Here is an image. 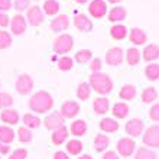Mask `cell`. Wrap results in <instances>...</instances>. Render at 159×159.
I'll return each instance as SVG.
<instances>
[{
	"mask_svg": "<svg viewBox=\"0 0 159 159\" xmlns=\"http://www.w3.org/2000/svg\"><path fill=\"white\" fill-rule=\"evenodd\" d=\"M54 107V98L48 91H36L29 98V109L35 113H46Z\"/></svg>",
	"mask_w": 159,
	"mask_h": 159,
	"instance_id": "6da1fadb",
	"label": "cell"
},
{
	"mask_svg": "<svg viewBox=\"0 0 159 159\" xmlns=\"http://www.w3.org/2000/svg\"><path fill=\"white\" fill-rule=\"evenodd\" d=\"M88 84H90L91 90L98 93L100 96H107V94H110V93L113 91V87H114L111 78H110L106 72H101V71L91 74Z\"/></svg>",
	"mask_w": 159,
	"mask_h": 159,
	"instance_id": "7a4b0ae2",
	"label": "cell"
},
{
	"mask_svg": "<svg viewBox=\"0 0 159 159\" xmlns=\"http://www.w3.org/2000/svg\"><path fill=\"white\" fill-rule=\"evenodd\" d=\"M117 155L121 158H130L136 151V142L132 138H121L116 143Z\"/></svg>",
	"mask_w": 159,
	"mask_h": 159,
	"instance_id": "3957f363",
	"label": "cell"
},
{
	"mask_svg": "<svg viewBox=\"0 0 159 159\" xmlns=\"http://www.w3.org/2000/svg\"><path fill=\"white\" fill-rule=\"evenodd\" d=\"M74 46V39L71 35L62 34L54 41V51L55 54H68Z\"/></svg>",
	"mask_w": 159,
	"mask_h": 159,
	"instance_id": "277c9868",
	"label": "cell"
},
{
	"mask_svg": "<svg viewBox=\"0 0 159 159\" xmlns=\"http://www.w3.org/2000/svg\"><path fill=\"white\" fill-rule=\"evenodd\" d=\"M142 142L145 146L159 148V125L149 126L142 134Z\"/></svg>",
	"mask_w": 159,
	"mask_h": 159,
	"instance_id": "5b68a950",
	"label": "cell"
},
{
	"mask_svg": "<svg viewBox=\"0 0 159 159\" xmlns=\"http://www.w3.org/2000/svg\"><path fill=\"white\" fill-rule=\"evenodd\" d=\"M15 88L20 96H28L34 90V80L29 74H20L15 83Z\"/></svg>",
	"mask_w": 159,
	"mask_h": 159,
	"instance_id": "8992f818",
	"label": "cell"
},
{
	"mask_svg": "<svg viewBox=\"0 0 159 159\" xmlns=\"http://www.w3.org/2000/svg\"><path fill=\"white\" fill-rule=\"evenodd\" d=\"M125 130H126V133L129 134V138L136 139L143 134V132H145V125H143V121L140 120V119H130V120L126 123Z\"/></svg>",
	"mask_w": 159,
	"mask_h": 159,
	"instance_id": "52a82bcc",
	"label": "cell"
},
{
	"mask_svg": "<svg viewBox=\"0 0 159 159\" xmlns=\"http://www.w3.org/2000/svg\"><path fill=\"white\" fill-rule=\"evenodd\" d=\"M45 20V15L39 6H30L26 13V22H29L30 26H39Z\"/></svg>",
	"mask_w": 159,
	"mask_h": 159,
	"instance_id": "ba28073f",
	"label": "cell"
},
{
	"mask_svg": "<svg viewBox=\"0 0 159 159\" xmlns=\"http://www.w3.org/2000/svg\"><path fill=\"white\" fill-rule=\"evenodd\" d=\"M43 125L48 130H57L59 127H62L65 126V119L62 117V114L59 113V111H52L51 114H48L43 120Z\"/></svg>",
	"mask_w": 159,
	"mask_h": 159,
	"instance_id": "9c48e42d",
	"label": "cell"
},
{
	"mask_svg": "<svg viewBox=\"0 0 159 159\" xmlns=\"http://www.w3.org/2000/svg\"><path fill=\"white\" fill-rule=\"evenodd\" d=\"M88 13L94 19H101L107 15V3L104 0H91L88 4Z\"/></svg>",
	"mask_w": 159,
	"mask_h": 159,
	"instance_id": "30bf717a",
	"label": "cell"
},
{
	"mask_svg": "<svg viewBox=\"0 0 159 159\" xmlns=\"http://www.w3.org/2000/svg\"><path fill=\"white\" fill-rule=\"evenodd\" d=\"M59 113L62 114L64 119H74L80 113V104L74 100H67L61 104Z\"/></svg>",
	"mask_w": 159,
	"mask_h": 159,
	"instance_id": "8fae6325",
	"label": "cell"
},
{
	"mask_svg": "<svg viewBox=\"0 0 159 159\" xmlns=\"http://www.w3.org/2000/svg\"><path fill=\"white\" fill-rule=\"evenodd\" d=\"M123 62V49L119 48V46H114V48H110L107 52H106V64L110 65V67H117Z\"/></svg>",
	"mask_w": 159,
	"mask_h": 159,
	"instance_id": "7c38bea8",
	"label": "cell"
},
{
	"mask_svg": "<svg viewBox=\"0 0 159 159\" xmlns=\"http://www.w3.org/2000/svg\"><path fill=\"white\" fill-rule=\"evenodd\" d=\"M26 26H28V22H26L25 16L22 15H16V16L12 17L10 20V29H12L13 35H23L26 32Z\"/></svg>",
	"mask_w": 159,
	"mask_h": 159,
	"instance_id": "4fadbf2b",
	"label": "cell"
},
{
	"mask_svg": "<svg viewBox=\"0 0 159 159\" xmlns=\"http://www.w3.org/2000/svg\"><path fill=\"white\" fill-rule=\"evenodd\" d=\"M68 26H70V17L67 15H58V16L52 19V22L49 23V28L52 32L58 34V32H62V30H67Z\"/></svg>",
	"mask_w": 159,
	"mask_h": 159,
	"instance_id": "5bb4252c",
	"label": "cell"
},
{
	"mask_svg": "<svg viewBox=\"0 0 159 159\" xmlns=\"http://www.w3.org/2000/svg\"><path fill=\"white\" fill-rule=\"evenodd\" d=\"M0 120L6 123V126H15L19 123V113L15 109H4L0 113Z\"/></svg>",
	"mask_w": 159,
	"mask_h": 159,
	"instance_id": "9a60e30c",
	"label": "cell"
},
{
	"mask_svg": "<svg viewBox=\"0 0 159 159\" xmlns=\"http://www.w3.org/2000/svg\"><path fill=\"white\" fill-rule=\"evenodd\" d=\"M74 26L81 32H90L93 30V22L91 19L85 15H77L74 17Z\"/></svg>",
	"mask_w": 159,
	"mask_h": 159,
	"instance_id": "2e32d148",
	"label": "cell"
},
{
	"mask_svg": "<svg viewBox=\"0 0 159 159\" xmlns=\"http://www.w3.org/2000/svg\"><path fill=\"white\" fill-rule=\"evenodd\" d=\"M98 126H100V130H103L104 133H116L120 127L117 120L111 117H103L98 123Z\"/></svg>",
	"mask_w": 159,
	"mask_h": 159,
	"instance_id": "e0dca14e",
	"label": "cell"
},
{
	"mask_svg": "<svg viewBox=\"0 0 159 159\" xmlns=\"http://www.w3.org/2000/svg\"><path fill=\"white\" fill-rule=\"evenodd\" d=\"M142 57L146 62H153L159 58V46L155 43H149L145 46V49L142 52Z\"/></svg>",
	"mask_w": 159,
	"mask_h": 159,
	"instance_id": "ac0fdd59",
	"label": "cell"
},
{
	"mask_svg": "<svg viewBox=\"0 0 159 159\" xmlns=\"http://www.w3.org/2000/svg\"><path fill=\"white\" fill-rule=\"evenodd\" d=\"M93 109L97 114H106L110 110V101L107 97H97L96 100L93 101Z\"/></svg>",
	"mask_w": 159,
	"mask_h": 159,
	"instance_id": "d6986e66",
	"label": "cell"
},
{
	"mask_svg": "<svg viewBox=\"0 0 159 159\" xmlns=\"http://www.w3.org/2000/svg\"><path fill=\"white\" fill-rule=\"evenodd\" d=\"M129 106L125 101H119V103H114L113 107H111V114H113L116 119H126L129 116Z\"/></svg>",
	"mask_w": 159,
	"mask_h": 159,
	"instance_id": "ffe728a7",
	"label": "cell"
},
{
	"mask_svg": "<svg viewBox=\"0 0 159 159\" xmlns=\"http://www.w3.org/2000/svg\"><path fill=\"white\" fill-rule=\"evenodd\" d=\"M129 41L132 42L133 45H143V43L148 41V36L140 28H133V29H130V32H129Z\"/></svg>",
	"mask_w": 159,
	"mask_h": 159,
	"instance_id": "44dd1931",
	"label": "cell"
},
{
	"mask_svg": "<svg viewBox=\"0 0 159 159\" xmlns=\"http://www.w3.org/2000/svg\"><path fill=\"white\" fill-rule=\"evenodd\" d=\"M70 132L71 134H74L75 138H81L84 134L87 133V123L83 120V119H77L71 123L70 126Z\"/></svg>",
	"mask_w": 159,
	"mask_h": 159,
	"instance_id": "7402d4cb",
	"label": "cell"
},
{
	"mask_svg": "<svg viewBox=\"0 0 159 159\" xmlns=\"http://www.w3.org/2000/svg\"><path fill=\"white\" fill-rule=\"evenodd\" d=\"M68 133H70V130H68L65 126H62V127H59V129L54 130V132H52V136H51L52 143H54V145H57V146H59V145L65 143V140H67L68 136H70Z\"/></svg>",
	"mask_w": 159,
	"mask_h": 159,
	"instance_id": "603a6c76",
	"label": "cell"
},
{
	"mask_svg": "<svg viewBox=\"0 0 159 159\" xmlns=\"http://www.w3.org/2000/svg\"><path fill=\"white\" fill-rule=\"evenodd\" d=\"M15 138H16V133L10 126H0V142L4 145H10L15 140Z\"/></svg>",
	"mask_w": 159,
	"mask_h": 159,
	"instance_id": "cb8c5ba5",
	"label": "cell"
},
{
	"mask_svg": "<svg viewBox=\"0 0 159 159\" xmlns=\"http://www.w3.org/2000/svg\"><path fill=\"white\" fill-rule=\"evenodd\" d=\"M136 94H138V90H136V87H134L133 84H125L120 88V91H119V97L125 101L133 100L134 97H136Z\"/></svg>",
	"mask_w": 159,
	"mask_h": 159,
	"instance_id": "d4e9b609",
	"label": "cell"
},
{
	"mask_svg": "<svg viewBox=\"0 0 159 159\" xmlns=\"http://www.w3.org/2000/svg\"><path fill=\"white\" fill-rule=\"evenodd\" d=\"M65 149L70 155L72 156H80L81 155V152H83V142L78 140V139H71V140H68L67 145H65Z\"/></svg>",
	"mask_w": 159,
	"mask_h": 159,
	"instance_id": "484cf974",
	"label": "cell"
},
{
	"mask_svg": "<svg viewBox=\"0 0 159 159\" xmlns=\"http://www.w3.org/2000/svg\"><path fill=\"white\" fill-rule=\"evenodd\" d=\"M140 59H142V54L138 48H129L126 51V62L129 65H132V67L138 65L140 62Z\"/></svg>",
	"mask_w": 159,
	"mask_h": 159,
	"instance_id": "4316f807",
	"label": "cell"
},
{
	"mask_svg": "<svg viewBox=\"0 0 159 159\" xmlns=\"http://www.w3.org/2000/svg\"><path fill=\"white\" fill-rule=\"evenodd\" d=\"M127 17V10L121 6H116L109 12V20L110 22H120Z\"/></svg>",
	"mask_w": 159,
	"mask_h": 159,
	"instance_id": "83f0119b",
	"label": "cell"
},
{
	"mask_svg": "<svg viewBox=\"0 0 159 159\" xmlns=\"http://www.w3.org/2000/svg\"><path fill=\"white\" fill-rule=\"evenodd\" d=\"M110 145V139L107 134H97L94 138V149L96 152H104Z\"/></svg>",
	"mask_w": 159,
	"mask_h": 159,
	"instance_id": "f1b7e54d",
	"label": "cell"
},
{
	"mask_svg": "<svg viewBox=\"0 0 159 159\" xmlns=\"http://www.w3.org/2000/svg\"><path fill=\"white\" fill-rule=\"evenodd\" d=\"M140 100L145 103V104H149V103H153L155 100H158V91H156L155 87H146L140 94Z\"/></svg>",
	"mask_w": 159,
	"mask_h": 159,
	"instance_id": "f546056e",
	"label": "cell"
},
{
	"mask_svg": "<svg viewBox=\"0 0 159 159\" xmlns=\"http://www.w3.org/2000/svg\"><path fill=\"white\" fill-rule=\"evenodd\" d=\"M22 120H23V123H25V127H28V129H38L39 126H41V123H42L41 119L34 113H26Z\"/></svg>",
	"mask_w": 159,
	"mask_h": 159,
	"instance_id": "4dcf8cb0",
	"label": "cell"
},
{
	"mask_svg": "<svg viewBox=\"0 0 159 159\" xmlns=\"http://www.w3.org/2000/svg\"><path fill=\"white\" fill-rule=\"evenodd\" d=\"M91 91L93 90L88 83H80L78 87H77V97H78V100L81 101L88 100L90 96H91Z\"/></svg>",
	"mask_w": 159,
	"mask_h": 159,
	"instance_id": "1f68e13d",
	"label": "cell"
},
{
	"mask_svg": "<svg viewBox=\"0 0 159 159\" xmlns=\"http://www.w3.org/2000/svg\"><path fill=\"white\" fill-rule=\"evenodd\" d=\"M42 7H43V15L48 16H55L59 12V3L57 0H45Z\"/></svg>",
	"mask_w": 159,
	"mask_h": 159,
	"instance_id": "d6a6232c",
	"label": "cell"
},
{
	"mask_svg": "<svg viewBox=\"0 0 159 159\" xmlns=\"http://www.w3.org/2000/svg\"><path fill=\"white\" fill-rule=\"evenodd\" d=\"M134 159H158V155L149 148L140 146L134 152Z\"/></svg>",
	"mask_w": 159,
	"mask_h": 159,
	"instance_id": "836d02e7",
	"label": "cell"
},
{
	"mask_svg": "<svg viewBox=\"0 0 159 159\" xmlns=\"http://www.w3.org/2000/svg\"><path fill=\"white\" fill-rule=\"evenodd\" d=\"M110 35L116 41H121V39H125L127 36V28L125 25H114L110 29Z\"/></svg>",
	"mask_w": 159,
	"mask_h": 159,
	"instance_id": "e575fe53",
	"label": "cell"
},
{
	"mask_svg": "<svg viewBox=\"0 0 159 159\" xmlns=\"http://www.w3.org/2000/svg\"><path fill=\"white\" fill-rule=\"evenodd\" d=\"M145 75L149 81H156L159 80V64H155L152 62L149 65H146L145 68Z\"/></svg>",
	"mask_w": 159,
	"mask_h": 159,
	"instance_id": "d590c367",
	"label": "cell"
},
{
	"mask_svg": "<svg viewBox=\"0 0 159 159\" xmlns=\"http://www.w3.org/2000/svg\"><path fill=\"white\" fill-rule=\"evenodd\" d=\"M58 68L59 71H71L72 67H74V59L70 58V57H67V55H64V57H61V58L58 59Z\"/></svg>",
	"mask_w": 159,
	"mask_h": 159,
	"instance_id": "8d00e7d4",
	"label": "cell"
},
{
	"mask_svg": "<svg viewBox=\"0 0 159 159\" xmlns=\"http://www.w3.org/2000/svg\"><path fill=\"white\" fill-rule=\"evenodd\" d=\"M93 59V52L90 49H80L75 54V61L78 64H87Z\"/></svg>",
	"mask_w": 159,
	"mask_h": 159,
	"instance_id": "74e56055",
	"label": "cell"
},
{
	"mask_svg": "<svg viewBox=\"0 0 159 159\" xmlns=\"http://www.w3.org/2000/svg\"><path fill=\"white\" fill-rule=\"evenodd\" d=\"M17 138H19L20 143H29V142H32V138H34V136H32L30 129L22 126V127H19V130H17Z\"/></svg>",
	"mask_w": 159,
	"mask_h": 159,
	"instance_id": "f35d334b",
	"label": "cell"
},
{
	"mask_svg": "<svg viewBox=\"0 0 159 159\" xmlns=\"http://www.w3.org/2000/svg\"><path fill=\"white\" fill-rule=\"evenodd\" d=\"M12 45V36L6 30H0V51L7 49Z\"/></svg>",
	"mask_w": 159,
	"mask_h": 159,
	"instance_id": "ab89813d",
	"label": "cell"
},
{
	"mask_svg": "<svg viewBox=\"0 0 159 159\" xmlns=\"http://www.w3.org/2000/svg\"><path fill=\"white\" fill-rule=\"evenodd\" d=\"M13 97L9 94V93H0V109H9L10 106L13 104Z\"/></svg>",
	"mask_w": 159,
	"mask_h": 159,
	"instance_id": "60d3db41",
	"label": "cell"
},
{
	"mask_svg": "<svg viewBox=\"0 0 159 159\" xmlns=\"http://www.w3.org/2000/svg\"><path fill=\"white\" fill-rule=\"evenodd\" d=\"M29 7V0H15V3H13V9L17 12H25Z\"/></svg>",
	"mask_w": 159,
	"mask_h": 159,
	"instance_id": "b9f144b4",
	"label": "cell"
},
{
	"mask_svg": "<svg viewBox=\"0 0 159 159\" xmlns=\"http://www.w3.org/2000/svg\"><path fill=\"white\" fill-rule=\"evenodd\" d=\"M90 71H91V74H94V72H100L101 71V59L100 58H93L91 61H90Z\"/></svg>",
	"mask_w": 159,
	"mask_h": 159,
	"instance_id": "7bdbcfd3",
	"label": "cell"
},
{
	"mask_svg": "<svg viewBox=\"0 0 159 159\" xmlns=\"http://www.w3.org/2000/svg\"><path fill=\"white\" fill-rule=\"evenodd\" d=\"M28 156V151L20 148V149H16V151H13V153H10L9 159H25Z\"/></svg>",
	"mask_w": 159,
	"mask_h": 159,
	"instance_id": "ee69618b",
	"label": "cell"
},
{
	"mask_svg": "<svg viewBox=\"0 0 159 159\" xmlns=\"http://www.w3.org/2000/svg\"><path fill=\"white\" fill-rule=\"evenodd\" d=\"M149 117H151V120L159 123V103H155V104L151 107V110H149Z\"/></svg>",
	"mask_w": 159,
	"mask_h": 159,
	"instance_id": "f6af8a7d",
	"label": "cell"
},
{
	"mask_svg": "<svg viewBox=\"0 0 159 159\" xmlns=\"http://www.w3.org/2000/svg\"><path fill=\"white\" fill-rule=\"evenodd\" d=\"M12 9V0H0V12L6 13Z\"/></svg>",
	"mask_w": 159,
	"mask_h": 159,
	"instance_id": "bcb514c9",
	"label": "cell"
},
{
	"mask_svg": "<svg viewBox=\"0 0 159 159\" xmlns=\"http://www.w3.org/2000/svg\"><path fill=\"white\" fill-rule=\"evenodd\" d=\"M9 25H10V17H9L6 13L0 12V26H2V28H7Z\"/></svg>",
	"mask_w": 159,
	"mask_h": 159,
	"instance_id": "7dc6e473",
	"label": "cell"
},
{
	"mask_svg": "<svg viewBox=\"0 0 159 159\" xmlns=\"http://www.w3.org/2000/svg\"><path fill=\"white\" fill-rule=\"evenodd\" d=\"M103 159H120V156L117 155V152L107 151V152H104V155H103Z\"/></svg>",
	"mask_w": 159,
	"mask_h": 159,
	"instance_id": "c3c4849f",
	"label": "cell"
},
{
	"mask_svg": "<svg viewBox=\"0 0 159 159\" xmlns=\"http://www.w3.org/2000/svg\"><path fill=\"white\" fill-rule=\"evenodd\" d=\"M9 152H10V146L0 142V156H2V155H7Z\"/></svg>",
	"mask_w": 159,
	"mask_h": 159,
	"instance_id": "681fc988",
	"label": "cell"
},
{
	"mask_svg": "<svg viewBox=\"0 0 159 159\" xmlns=\"http://www.w3.org/2000/svg\"><path fill=\"white\" fill-rule=\"evenodd\" d=\"M54 159H70V156H68V153H65V152L58 151L54 153Z\"/></svg>",
	"mask_w": 159,
	"mask_h": 159,
	"instance_id": "f907efd6",
	"label": "cell"
},
{
	"mask_svg": "<svg viewBox=\"0 0 159 159\" xmlns=\"http://www.w3.org/2000/svg\"><path fill=\"white\" fill-rule=\"evenodd\" d=\"M77 159H93V156H90L88 153H84V155H80Z\"/></svg>",
	"mask_w": 159,
	"mask_h": 159,
	"instance_id": "816d5d0a",
	"label": "cell"
},
{
	"mask_svg": "<svg viewBox=\"0 0 159 159\" xmlns=\"http://www.w3.org/2000/svg\"><path fill=\"white\" fill-rule=\"evenodd\" d=\"M109 3H111V4H117V3H120L121 0H107Z\"/></svg>",
	"mask_w": 159,
	"mask_h": 159,
	"instance_id": "f5cc1de1",
	"label": "cell"
},
{
	"mask_svg": "<svg viewBox=\"0 0 159 159\" xmlns=\"http://www.w3.org/2000/svg\"><path fill=\"white\" fill-rule=\"evenodd\" d=\"M77 3H80V4H85L88 2V0H75Z\"/></svg>",
	"mask_w": 159,
	"mask_h": 159,
	"instance_id": "db71d44e",
	"label": "cell"
},
{
	"mask_svg": "<svg viewBox=\"0 0 159 159\" xmlns=\"http://www.w3.org/2000/svg\"><path fill=\"white\" fill-rule=\"evenodd\" d=\"M35 2H38V0H35Z\"/></svg>",
	"mask_w": 159,
	"mask_h": 159,
	"instance_id": "11a10c76",
	"label": "cell"
},
{
	"mask_svg": "<svg viewBox=\"0 0 159 159\" xmlns=\"http://www.w3.org/2000/svg\"><path fill=\"white\" fill-rule=\"evenodd\" d=\"M0 159H2V158H0Z\"/></svg>",
	"mask_w": 159,
	"mask_h": 159,
	"instance_id": "9f6ffc18",
	"label": "cell"
}]
</instances>
